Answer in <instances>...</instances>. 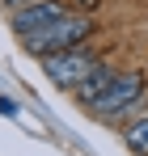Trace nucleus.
<instances>
[{"instance_id":"nucleus-3","label":"nucleus","mask_w":148,"mask_h":156,"mask_svg":"<svg viewBox=\"0 0 148 156\" xmlns=\"http://www.w3.org/2000/svg\"><path fill=\"white\" fill-rule=\"evenodd\" d=\"M98 63H102V59H98V51L85 42V47H72V51L47 55V59H43V72H47V80H51V84H59V89H68V93H72V89H76L85 76H89Z\"/></svg>"},{"instance_id":"nucleus-2","label":"nucleus","mask_w":148,"mask_h":156,"mask_svg":"<svg viewBox=\"0 0 148 156\" xmlns=\"http://www.w3.org/2000/svg\"><path fill=\"white\" fill-rule=\"evenodd\" d=\"M144 93H148V76H144V72H119L114 84H110L98 101L89 105V114L102 118V122H106V118H123L127 110H135V105H140Z\"/></svg>"},{"instance_id":"nucleus-4","label":"nucleus","mask_w":148,"mask_h":156,"mask_svg":"<svg viewBox=\"0 0 148 156\" xmlns=\"http://www.w3.org/2000/svg\"><path fill=\"white\" fill-rule=\"evenodd\" d=\"M59 17H68V4H59V0H30L21 9H13V34L17 38H30V34H38V30L55 26Z\"/></svg>"},{"instance_id":"nucleus-1","label":"nucleus","mask_w":148,"mask_h":156,"mask_svg":"<svg viewBox=\"0 0 148 156\" xmlns=\"http://www.w3.org/2000/svg\"><path fill=\"white\" fill-rule=\"evenodd\" d=\"M93 38V17H85V13H68V17H59L55 26L38 30V34H30L21 38L25 55H38V59H47V55H59V51H72V47H85Z\"/></svg>"},{"instance_id":"nucleus-6","label":"nucleus","mask_w":148,"mask_h":156,"mask_svg":"<svg viewBox=\"0 0 148 156\" xmlns=\"http://www.w3.org/2000/svg\"><path fill=\"white\" fill-rule=\"evenodd\" d=\"M123 144H127L135 156H148V114L140 118V122H131V127L123 131Z\"/></svg>"},{"instance_id":"nucleus-9","label":"nucleus","mask_w":148,"mask_h":156,"mask_svg":"<svg viewBox=\"0 0 148 156\" xmlns=\"http://www.w3.org/2000/svg\"><path fill=\"white\" fill-rule=\"evenodd\" d=\"M93 4H98V0H80V9H93Z\"/></svg>"},{"instance_id":"nucleus-5","label":"nucleus","mask_w":148,"mask_h":156,"mask_svg":"<svg viewBox=\"0 0 148 156\" xmlns=\"http://www.w3.org/2000/svg\"><path fill=\"white\" fill-rule=\"evenodd\" d=\"M114 76H119V68H114V63H106V59H102L98 68H93V72H89V76L80 80V84H76L72 89V97L80 105H85V110H89V105L98 101L102 93H106V89H110V84H114Z\"/></svg>"},{"instance_id":"nucleus-7","label":"nucleus","mask_w":148,"mask_h":156,"mask_svg":"<svg viewBox=\"0 0 148 156\" xmlns=\"http://www.w3.org/2000/svg\"><path fill=\"white\" fill-rule=\"evenodd\" d=\"M0 114H9V118H17V101H9V97H0Z\"/></svg>"},{"instance_id":"nucleus-8","label":"nucleus","mask_w":148,"mask_h":156,"mask_svg":"<svg viewBox=\"0 0 148 156\" xmlns=\"http://www.w3.org/2000/svg\"><path fill=\"white\" fill-rule=\"evenodd\" d=\"M4 4H13V9H21V4H30V0H4Z\"/></svg>"}]
</instances>
